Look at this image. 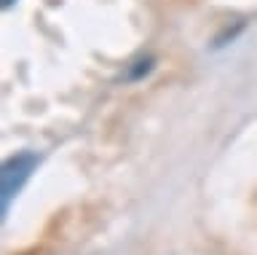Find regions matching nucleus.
<instances>
[{
	"mask_svg": "<svg viewBox=\"0 0 257 255\" xmlns=\"http://www.w3.org/2000/svg\"><path fill=\"white\" fill-rule=\"evenodd\" d=\"M38 166V156L35 153H16L3 164L0 180H3V212H8L11 199L22 191V186L30 180V175Z\"/></svg>",
	"mask_w": 257,
	"mask_h": 255,
	"instance_id": "f257e3e1",
	"label": "nucleus"
},
{
	"mask_svg": "<svg viewBox=\"0 0 257 255\" xmlns=\"http://www.w3.org/2000/svg\"><path fill=\"white\" fill-rule=\"evenodd\" d=\"M3 6H6V9H8V6H14V0H3Z\"/></svg>",
	"mask_w": 257,
	"mask_h": 255,
	"instance_id": "f03ea898",
	"label": "nucleus"
}]
</instances>
